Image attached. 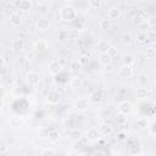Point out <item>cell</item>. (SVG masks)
<instances>
[{"label":"cell","mask_w":156,"mask_h":156,"mask_svg":"<svg viewBox=\"0 0 156 156\" xmlns=\"http://www.w3.org/2000/svg\"><path fill=\"white\" fill-rule=\"evenodd\" d=\"M76 16H77L76 9L72 7L71 5L63 6V7L61 9V11H60V17H61V20L65 21V22H71V21H73V20L76 18Z\"/></svg>","instance_id":"cell-1"},{"label":"cell","mask_w":156,"mask_h":156,"mask_svg":"<svg viewBox=\"0 0 156 156\" xmlns=\"http://www.w3.org/2000/svg\"><path fill=\"white\" fill-rule=\"evenodd\" d=\"M118 76L123 79H129L133 76V68L132 66H122L118 71Z\"/></svg>","instance_id":"cell-2"},{"label":"cell","mask_w":156,"mask_h":156,"mask_svg":"<svg viewBox=\"0 0 156 156\" xmlns=\"http://www.w3.org/2000/svg\"><path fill=\"white\" fill-rule=\"evenodd\" d=\"M26 79H27V83L29 85H37L40 82V76H39V73H37L34 71H30V72L27 73Z\"/></svg>","instance_id":"cell-3"},{"label":"cell","mask_w":156,"mask_h":156,"mask_svg":"<svg viewBox=\"0 0 156 156\" xmlns=\"http://www.w3.org/2000/svg\"><path fill=\"white\" fill-rule=\"evenodd\" d=\"M62 71V65L57 61V60H54L49 63V72L52 74V76H56L60 72Z\"/></svg>","instance_id":"cell-4"},{"label":"cell","mask_w":156,"mask_h":156,"mask_svg":"<svg viewBox=\"0 0 156 156\" xmlns=\"http://www.w3.org/2000/svg\"><path fill=\"white\" fill-rule=\"evenodd\" d=\"M118 111H119V113H122V115H129L132 111H133V107H132V104L129 102V101H122V102H119V105H118Z\"/></svg>","instance_id":"cell-5"},{"label":"cell","mask_w":156,"mask_h":156,"mask_svg":"<svg viewBox=\"0 0 156 156\" xmlns=\"http://www.w3.org/2000/svg\"><path fill=\"white\" fill-rule=\"evenodd\" d=\"M37 27H38V29L41 30V32L49 29V27H50V20H49L48 17H40V18H38V21H37Z\"/></svg>","instance_id":"cell-6"},{"label":"cell","mask_w":156,"mask_h":156,"mask_svg":"<svg viewBox=\"0 0 156 156\" xmlns=\"http://www.w3.org/2000/svg\"><path fill=\"white\" fill-rule=\"evenodd\" d=\"M98 50L100 51V54H105V52H108V50L111 49V45L108 43V40L106 39H100L98 41V45H96Z\"/></svg>","instance_id":"cell-7"},{"label":"cell","mask_w":156,"mask_h":156,"mask_svg":"<svg viewBox=\"0 0 156 156\" xmlns=\"http://www.w3.org/2000/svg\"><path fill=\"white\" fill-rule=\"evenodd\" d=\"M99 133H100V135H104V136H108V135H111L112 134V132H113V128H112V126L111 124H108V123H102L100 127H99Z\"/></svg>","instance_id":"cell-8"},{"label":"cell","mask_w":156,"mask_h":156,"mask_svg":"<svg viewBox=\"0 0 156 156\" xmlns=\"http://www.w3.org/2000/svg\"><path fill=\"white\" fill-rule=\"evenodd\" d=\"M48 49H49V44H48V41H45V40H38V41L34 44V50H35V52H38V54L45 52Z\"/></svg>","instance_id":"cell-9"},{"label":"cell","mask_w":156,"mask_h":156,"mask_svg":"<svg viewBox=\"0 0 156 156\" xmlns=\"http://www.w3.org/2000/svg\"><path fill=\"white\" fill-rule=\"evenodd\" d=\"M46 100H48L49 104H57L61 100V94L58 91L51 90V91H49V94L46 96Z\"/></svg>","instance_id":"cell-10"},{"label":"cell","mask_w":156,"mask_h":156,"mask_svg":"<svg viewBox=\"0 0 156 156\" xmlns=\"http://www.w3.org/2000/svg\"><path fill=\"white\" fill-rule=\"evenodd\" d=\"M121 15L122 13H121V10L118 7H111L108 10V12H107V18L110 21H116V20H118L121 17Z\"/></svg>","instance_id":"cell-11"},{"label":"cell","mask_w":156,"mask_h":156,"mask_svg":"<svg viewBox=\"0 0 156 156\" xmlns=\"http://www.w3.org/2000/svg\"><path fill=\"white\" fill-rule=\"evenodd\" d=\"M17 6L20 10L27 12V11H30L33 9V2L30 0H21L20 2H17Z\"/></svg>","instance_id":"cell-12"},{"label":"cell","mask_w":156,"mask_h":156,"mask_svg":"<svg viewBox=\"0 0 156 156\" xmlns=\"http://www.w3.org/2000/svg\"><path fill=\"white\" fill-rule=\"evenodd\" d=\"M100 138V133L96 128H89L87 130V139L90 140V141H95Z\"/></svg>","instance_id":"cell-13"},{"label":"cell","mask_w":156,"mask_h":156,"mask_svg":"<svg viewBox=\"0 0 156 156\" xmlns=\"http://www.w3.org/2000/svg\"><path fill=\"white\" fill-rule=\"evenodd\" d=\"M74 107L78 111H85L88 108V101H87V99H83V98L77 99L76 102H74Z\"/></svg>","instance_id":"cell-14"},{"label":"cell","mask_w":156,"mask_h":156,"mask_svg":"<svg viewBox=\"0 0 156 156\" xmlns=\"http://www.w3.org/2000/svg\"><path fill=\"white\" fill-rule=\"evenodd\" d=\"M82 85H83V79H82L80 77L76 76V77H72V78H71V80H69V87H71L72 89H79V88H82Z\"/></svg>","instance_id":"cell-15"},{"label":"cell","mask_w":156,"mask_h":156,"mask_svg":"<svg viewBox=\"0 0 156 156\" xmlns=\"http://www.w3.org/2000/svg\"><path fill=\"white\" fill-rule=\"evenodd\" d=\"M38 12H39L43 17H45V16L50 12V6H49V4H48V2H38Z\"/></svg>","instance_id":"cell-16"},{"label":"cell","mask_w":156,"mask_h":156,"mask_svg":"<svg viewBox=\"0 0 156 156\" xmlns=\"http://www.w3.org/2000/svg\"><path fill=\"white\" fill-rule=\"evenodd\" d=\"M111 60H112V56L108 54V52H105V54H100L99 55V62L100 65L102 66H107L111 63Z\"/></svg>","instance_id":"cell-17"},{"label":"cell","mask_w":156,"mask_h":156,"mask_svg":"<svg viewBox=\"0 0 156 156\" xmlns=\"http://www.w3.org/2000/svg\"><path fill=\"white\" fill-rule=\"evenodd\" d=\"M135 95H136L138 99H141V100L143 99H146L147 95H149V90L145 87H139V88L135 89Z\"/></svg>","instance_id":"cell-18"},{"label":"cell","mask_w":156,"mask_h":156,"mask_svg":"<svg viewBox=\"0 0 156 156\" xmlns=\"http://www.w3.org/2000/svg\"><path fill=\"white\" fill-rule=\"evenodd\" d=\"M82 132L79 130V129H72V130H69V133H68V138L72 140V141H78V140H80V138H82Z\"/></svg>","instance_id":"cell-19"},{"label":"cell","mask_w":156,"mask_h":156,"mask_svg":"<svg viewBox=\"0 0 156 156\" xmlns=\"http://www.w3.org/2000/svg\"><path fill=\"white\" fill-rule=\"evenodd\" d=\"M134 62H135V58H134L133 55H130V54L123 55V57H122V63H123V66H132Z\"/></svg>","instance_id":"cell-20"},{"label":"cell","mask_w":156,"mask_h":156,"mask_svg":"<svg viewBox=\"0 0 156 156\" xmlns=\"http://www.w3.org/2000/svg\"><path fill=\"white\" fill-rule=\"evenodd\" d=\"M10 23L13 27H20L21 26V16L18 13H11L10 15Z\"/></svg>","instance_id":"cell-21"},{"label":"cell","mask_w":156,"mask_h":156,"mask_svg":"<svg viewBox=\"0 0 156 156\" xmlns=\"http://www.w3.org/2000/svg\"><path fill=\"white\" fill-rule=\"evenodd\" d=\"M11 49H12L13 51H20V50H22V49H23V41H22V39H15V40H12V43H11Z\"/></svg>","instance_id":"cell-22"},{"label":"cell","mask_w":156,"mask_h":156,"mask_svg":"<svg viewBox=\"0 0 156 156\" xmlns=\"http://www.w3.org/2000/svg\"><path fill=\"white\" fill-rule=\"evenodd\" d=\"M132 23H133L134 26H141V24L145 23V17H144L141 13H138V15H135V16L133 17Z\"/></svg>","instance_id":"cell-23"},{"label":"cell","mask_w":156,"mask_h":156,"mask_svg":"<svg viewBox=\"0 0 156 156\" xmlns=\"http://www.w3.org/2000/svg\"><path fill=\"white\" fill-rule=\"evenodd\" d=\"M145 56H146V58H149V60H154V58L156 57V49H155L154 46L146 48V50H145Z\"/></svg>","instance_id":"cell-24"},{"label":"cell","mask_w":156,"mask_h":156,"mask_svg":"<svg viewBox=\"0 0 156 156\" xmlns=\"http://www.w3.org/2000/svg\"><path fill=\"white\" fill-rule=\"evenodd\" d=\"M100 28H101L102 30H107V29H111V28H112V21H110L108 18L101 20V21H100Z\"/></svg>","instance_id":"cell-25"},{"label":"cell","mask_w":156,"mask_h":156,"mask_svg":"<svg viewBox=\"0 0 156 156\" xmlns=\"http://www.w3.org/2000/svg\"><path fill=\"white\" fill-rule=\"evenodd\" d=\"M48 138H49V140L50 141H52V143H55V141H57L58 139H60V133L57 132V130H50L49 133H48Z\"/></svg>","instance_id":"cell-26"},{"label":"cell","mask_w":156,"mask_h":156,"mask_svg":"<svg viewBox=\"0 0 156 156\" xmlns=\"http://www.w3.org/2000/svg\"><path fill=\"white\" fill-rule=\"evenodd\" d=\"M9 123H10L11 127H13V128H18V127H21L22 121H21V118H18V117H11V118L9 119Z\"/></svg>","instance_id":"cell-27"},{"label":"cell","mask_w":156,"mask_h":156,"mask_svg":"<svg viewBox=\"0 0 156 156\" xmlns=\"http://www.w3.org/2000/svg\"><path fill=\"white\" fill-rule=\"evenodd\" d=\"M119 40H121L122 44L127 45V44H129V43L132 41V37H130V34H128V33H122V34L119 35Z\"/></svg>","instance_id":"cell-28"},{"label":"cell","mask_w":156,"mask_h":156,"mask_svg":"<svg viewBox=\"0 0 156 156\" xmlns=\"http://www.w3.org/2000/svg\"><path fill=\"white\" fill-rule=\"evenodd\" d=\"M69 68H71V71L76 72V71H78V69H80V68H82V65L79 63V61H78V60H73V61H71V62H69Z\"/></svg>","instance_id":"cell-29"},{"label":"cell","mask_w":156,"mask_h":156,"mask_svg":"<svg viewBox=\"0 0 156 156\" xmlns=\"http://www.w3.org/2000/svg\"><path fill=\"white\" fill-rule=\"evenodd\" d=\"M40 156H56V152L54 149H43L40 152Z\"/></svg>","instance_id":"cell-30"},{"label":"cell","mask_w":156,"mask_h":156,"mask_svg":"<svg viewBox=\"0 0 156 156\" xmlns=\"http://www.w3.org/2000/svg\"><path fill=\"white\" fill-rule=\"evenodd\" d=\"M102 100V96H101V93L100 91H95L94 94H91V101H94V102H99V101H101Z\"/></svg>","instance_id":"cell-31"},{"label":"cell","mask_w":156,"mask_h":156,"mask_svg":"<svg viewBox=\"0 0 156 156\" xmlns=\"http://www.w3.org/2000/svg\"><path fill=\"white\" fill-rule=\"evenodd\" d=\"M149 133H150L151 135H155V134H156V123H155V122H152V123L150 124V127H149Z\"/></svg>","instance_id":"cell-32"},{"label":"cell","mask_w":156,"mask_h":156,"mask_svg":"<svg viewBox=\"0 0 156 156\" xmlns=\"http://www.w3.org/2000/svg\"><path fill=\"white\" fill-rule=\"evenodd\" d=\"M78 61H79V63L82 65V66H84V65H87L88 63V56H80L79 58H78Z\"/></svg>","instance_id":"cell-33"},{"label":"cell","mask_w":156,"mask_h":156,"mask_svg":"<svg viewBox=\"0 0 156 156\" xmlns=\"http://www.w3.org/2000/svg\"><path fill=\"white\" fill-rule=\"evenodd\" d=\"M101 5V2L98 0V1H89V6L90 7H94V9H96V7H99Z\"/></svg>","instance_id":"cell-34"},{"label":"cell","mask_w":156,"mask_h":156,"mask_svg":"<svg viewBox=\"0 0 156 156\" xmlns=\"http://www.w3.org/2000/svg\"><path fill=\"white\" fill-rule=\"evenodd\" d=\"M6 141H7V144H10V146H11V145H15V144L17 143V140H16L13 136H7Z\"/></svg>","instance_id":"cell-35"},{"label":"cell","mask_w":156,"mask_h":156,"mask_svg":"<svg viewBox=\"0 0 156 156\" xmlns=\"http://www.w3.org/2000/svg\"><path fill=\"white\" fill-rule=\"evenodd\" d=\"M138 38H139V43H140V44H143V43L145 41V40H144V38H146V34H144V33H140Z\"/></svg>","instance_id":"cell-36"},{"label":"cell","mask_w":156,"mask_h":156,"mask_svg":"<svg viewBox=\"0 0 156 156\" xmlns=\"http://www.w3.org/2000/svg\"><path fill=\"white\" fill-rule=\"evenodd\" d=\"M138 126H140L141 128H143V127H146V122H145L144 119H140V121H138Z\"/></svg>","instance_id":"cell-37"},{"label":"cell","mask_w":156,"mask_h":156,"mask_svg":"<svg viewBox=\"0 0 156 156\" xmlns=\"http://www.w3.org/2000/svg\"><path fill=\"white\" fill-rule=\"evenodd\" d=\"M154 22H155V17H151V18L147 21V23H149L151 27H154ZM149 24H147V26H149Z\"/></svg>","instance_id":"cell-38"},{"label":"cell","mask_w":156,"mask_h":156,"mask_svg":"<svg viewBox=\"0 0 156 156\" xmlns=\"http://www.w3.org/2000/svg\"><path fill=\"white\" fill-rule=\"evenodd\" d=\"M67 156H78V155H77L76 152H69V154H68Z\"/></svg>","instance_id":"cell-39"},{"label":"cell","mask_w":156,"mask_h":156,"mask_svg":"<svg viewBox=\"0 0 156 156\" xmlns=\"http://www.w3.org/2000/svg\"><path fill=\"white\" fill-rule=\"evenodd\" d=\"M140 78H141V79H139V82H145V84H146V83H147V80H145V79H143V76H141V77H140Z\"/></svg>","instance_id":"cell-40"},{"label":"cell","mask_w":156,"mask_h":156,"mask_svg":"<svg viewBox=\"0 0 156 156\" xmlns=\"http://www.w3.org/2000/svg\"><path fill=\"white\" fill-rule=\"evenodd\" d=\"M123 136H124V134H122V133H121V134H119V136H118V139H123Z\"/></svg>","instance_id":"cell-41"},{"label":"cell","mask_w":156,"mask_h":156,"mask_svg":"<svg viewBox=\"0 0 156 156\" xmlns=\"http://www.w3.org/2000/svg\"><path fill=\"white\" fill-rule=\"evenodd\" d=\"M138 156H141V155H138Z\"/></svg>","instance_id":"cell-42"}]
</instances>
